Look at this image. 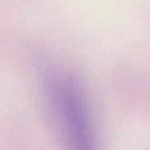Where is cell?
<instances>
[{"mask_svg":"<svg viewBox=\"0 0 150 150\" xmlns=\"http://www.w3.org/2000/svg\"><path fill=\"white\" fill-rule=\"evenodd\" d=\"M49 92L66 150H98L90 109L76 83L66 75H54Z\"/></svg>","mask_w":150,"mask_h":150,"instance_id":"obj_1","label":"cell"}]
</instances>
